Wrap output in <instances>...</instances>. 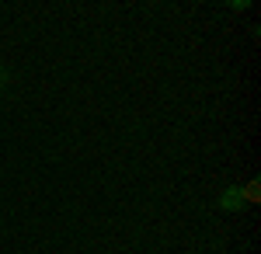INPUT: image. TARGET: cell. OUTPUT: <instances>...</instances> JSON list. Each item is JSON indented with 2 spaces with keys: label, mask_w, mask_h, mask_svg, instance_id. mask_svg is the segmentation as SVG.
Masks as SVG:
<instances>
[{
  "label": "cell",
  "mask_w": 261,
  "mask_h": 254,
  "mask_svg": "<svg viewBox=\"0 0 261 254\" xmlns=\"http://www.w3.org/2000/svg\"><path fill=\"white\" fill-rule=\"evenodd\" d=\"M216 206H220V213H241L244 209V195H241V185H226L216 198Z\"/></svg>",
  "instance_id": "cell-1"
},
{
  "label": "cell",
  "mask_w": 261,
  "mask_h": 254,
  "mask_svg": "<svg viewBox=\"0 0 261 254\" xmlns=\"http://www.w3.org/2000/svg\"><path fill=\"white\" fill-rule=\"evenodd\" d=\"M241 195H244V206H247V202L254 206V202L261 198V181H258V177H254V181H247V185L241 188Z\"/></svg>",
  "instance_id": "cell-2"
},
{
  "label": "cell",
  "mask_w": 261,
  "mask_h": 254,
  "mask_svg": "<svg viewBox=\"0 0 261 254\" xmlns=\"http://www.w3.org/2000/svg\"><path fill=\"white\" fill-rule=\"evenodd\" d=\"M230 7H233V11H247L251 4H247V0H230Z\"/></svg>",
  "instance_id": "cell-3"
},
{
  "label": "cell",
  "mask_w": 261,
  "mask_h": 254,
  "mask_svg": "<svg viewBox=\"0 0 261 254\" xmlns=\"http://www.w3.org/2000/svg\"><path fill=\"white\" fill-rule=\"evenodd\" d=\"M7 80H11V73H7V70H4V66H0V91H4V87H7Z\"/></svg>",
  "instance_id": "cell-4"
}]
</instances>
